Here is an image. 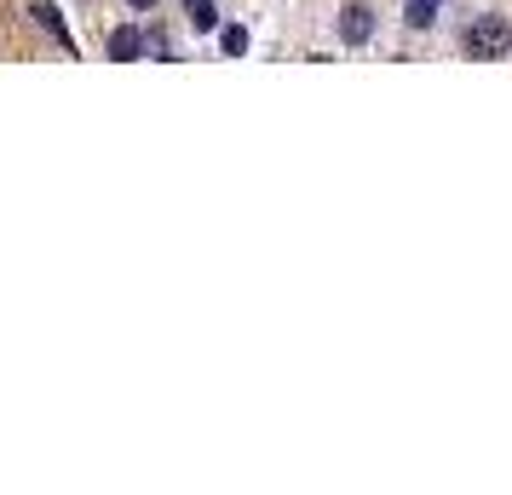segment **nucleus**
<instances>
[{"instance_id":"obj_2","label":"nucleus","mask_w":512,"mask_h":495,"mask_svg":"<svg viewBox=\"0 0 512 495\" xmlns=\"http://www.w3.org/2000/svg\"><path fill=\"white\" fill-rule=\"evenodd\" d=\"M340 35H346L351 47H363V41L374 35V12L363 6V0H351L346 12H340Z\"/></svg>"},{"instance_id":"obj_8","label":"nucleus","mask_w":512,"mask_h":495,"mask_svg":"<svg viewBox=\"0 0 512 495\" xmlns=\"http://www.w3.org/2000/svg\"><path fill=\"white\" fill-rule=\"evenodd\" d=\"M144 58H167V35L150 29V35H144Z\"/></svg>"},{"instance_id":"obj_4","label":"nucleus","mask_w":512,"mask_h":495,"mask_svg":"<svg viewBox=\"0 0 512 495\" xmlns=\"http://www.w3.org/2000/svg\"><path fill=\"white\" fill-rule=\"evenodd\" d=\"M29 12H35V24H41V29H52V35H58V41H64V47L75 52L70 29H64V12H58V6H52V0H35V6H29Z\"/></svg>"},{"instance_id":"obj_6","label":"nucleus","mask_w":512,"mask_h":495,"mask_svg":"<svg viewBox=\"0 0 512 495\" xmlns=\"http://www.w3.org/2000/svg\"><path fill=\"white\" fill-rule=\"evenodd\" d=\"M438 6L443 0H403V18L415 29H426V24H438Z\"/></svg>"},{"instance_id":"obj_5","label":"nucleus","mask_w":512,"mask_h":495,"mask_svg":"<svg viewBox=\"0 0 512 495\" xmlns=\"http://www.w3.org/2000/svg\"><path fill=\"white\" fill-rule=\"evenodd\" d=\"M185 18L196 35H208V29H219V12H213V0H185Z\"/></svg>"},{"instance_id":"obj_1","label":"nucleus","mask_w":512,"mask_h":495,"mask_svg":"<svg viewBox=\"0 0 512 495\" xmlns=\"http://www.w3.org/2000/svg\"><path fill=\"white\" fill-rule=\"evenodd\" d=\"M461 47L472 52V58H507L512 52V24L501 18V12H484V18H472V24L461 29Z\"/></svg>"},{"instance_id":"obj_9","label":"nucleus","mask_w":512,"mask_h":495,"mask_svg":"<svg viewBox=\"0 0 512 495\" xmlns=\"http://www.w3.org/2000/svg\"><path fill=\"white\" fill-rule=\"evenodd\" d=\"M127 6H139V12H150V6H156V0H127Z\"/></svg>"},{"instance_id":"obj_3","label":"nucleus","mask_w":512,"mask_h":495,"mask_svg":"<svg viewBox=\"0 0 512 495\" xmlns=\"http://www.w3.org/2000/svg\"><path fill=\"white\" fill-rule=\"evenodd\" d=\"M110 58H116V64H133V58H144V29H116V35H110Z\"/></svg>"},{"instance_id":"obj_7","label":"nucleus","mask_w":512,"mask_h":495,"mask_svg":"<svg viewBox=\"0 0 512 495\" xmlns=\"http://www.w3.org/2000/svg\"><path fill=\"white\" fill-rule=\"evenodd\" d=\"M219 47L231 52V58H242V52H248V29H242V24H231L225 35H219Z\"/></svg>"}]
</instances>
